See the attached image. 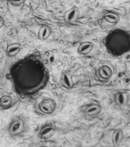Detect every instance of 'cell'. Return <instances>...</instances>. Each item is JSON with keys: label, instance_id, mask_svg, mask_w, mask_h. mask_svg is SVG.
<instances>
[{"label": "cell", "instance_id": "obj_4", "mask_svg": "<svg viewBox=\"0 0 130 147\" xmlns=\"http://www.w3.org/2000/svg\"><path fill=\"white\" fill-rule=\"evenodd\" d=\"M55 129L52 125H47L41 129L39 136L42 138L48 139L52 137L55 133Z\"/></svg>", "mask_w": 130, "mask_h": 147}, {"label": "cell", "instance_id": "obj_13", "mask_svg": "<svg viewBox=\"0 0 130 147\" xmlns=\"http://www.w3.org/2000/svg\"><path fill=\"white\" fill-rule=\"evenodd\" d=\"M21 50V47L19 44H15L11 45L8 48L7 54L10 56H14L16 55Z\"/></svg>", "mask_w": 130, "mask_h": 147}, {"label": "cell", "instance_id": "obj_7", "mask_svg": "<svg viewBox=\"0 0 130 147\" xmlns=\"http://www.w3.org/2000/svg\"><path fill=\"white\" fill-rule=\"evenodd\" d=\"M115 100L117 105L120 106H124L126 105L128 102V95L125 92L119 93L115 96Z\"/></svg>", "mask_w": 130, "mask_h": 147}, {"label": "cell", "instance_id": "obj_9", "mask_svg": "<svg viewBox=\"0 0 130 147\" xmlns=\"http://www.w3.org/2000/svg\"><path fill=\"white\" fill-rule=\"evenodd\" d=\"M51 33V30L48 26L44 25L41 27L39 32V38L42 41H45L48 38Z\"/></svg>", "mask_w": 130, "mask_h": 147}, {"label": "cell", "instance_id": "obj_10", "mask_svg": "<svg viewBox=\"0 0 130 147\" xmlns=\"http://www.w3.org/2000/svg\"><path fill=\"white\" fill-rule=\"evenodd\" d=\"M124 138V133L121 129L115 131L113 134L112 141L115 145H118L121 142Z\"/></svg>", "mask_w": 130, "mask_h": 147}, {"label": "cell", "instance_id": "obj_6", "mask_svg": "<svg viewBox=\"0 0 130 147\" xmlns=\"http://www.w3.org/2000/svg\"><path fill=\"white\" fill-rule=\"evenodd\" d=\"M93 47V44L92 42L88 41L82 42L79 45L77 52L81 55H87L92 51Z\"/></svg>", "mask_w": 130, "mask_h": 147}, {"label": "cell", "instance_id": "obj_8", "mask_svg": "<svg viewBox=\"0 0 130 147\" xmlns=\"http://www.w3.org/2000/svg\"><path fill=\"white\" fill-rule=\"evenodd\" d=\"M99 76L104 79H108L112 76V72L111 69L107 65H102L99 69Z\"/></svg>", "mask_w": 130, "mask_h": 147}, {"label": "cell", "instance_id": "obj_2", "mask_svg": "<svg viewBox=\"0 0 130 147\" xmlns=\"http://www.w3.org/2000/svg\"><path fill=\"white\" fill-rule=\"evenodd\" d=\"M56 103L54 100L51 98L44 99L41 101L38 105V108L43 113L50 114L55 110Z\"/></svg>", "mask_w": 130, "mask_h": 147}, {"label": "cell", "instance_id": "obj_3", "mask_svg": "<svg viewBox=\"0 0 130 147\" xmlns=\"http://www.w3.org/2000/svg\"><path fill=\"white\" fill-rule=\"evenodd\" d=\"M79 16V11L76 7H74L67 11L65 13L64 20L66 22L73 24L77 20Z\"/></svg>", "mask_w": 130, "mask_h": 147}, {"label": "cell", "instance_id": "obj_12", "mask_svg": "<svg viewBox=\"0 0 130 147\" xmlns=\"http://www.w3.org/2000/svg\"><path fill=\"white\" fill-rule=\"evenodd\" d=\"M105 20L107 22L113 24H117L120 21V18L118 15L113 13H108L104 16Z\"/></svg>", "mask_w": 130, "mask_h": 147}, {"label": "cell", "instance_id": "obj_15", "mask_svg": "<svg viewBox=\"0 0 130 147\" xmlns=\"http://www.w3.org/2000/svg\"><path fill=\"white\" fill-rule=\"evenodd\" d=\"M3 21H2L1 19H0V28H1V26L2 25H3Z\"/></svg>", "mask_w": 130, "mask_h": 147}, {"label": "cell", "instance_id": "obj_14", "mask_svg": "<svg viewBox=\"0 0 130 147\" xmlns=\"http://www.w3.org/2000/svg\"><path fill=\"white\" fill-rule=\"evenodd\" d=\"M12 98L8 95H4L0 98V105L3 108L9 107L12 103Z\"/></svg>", "mask_w": 130, "mask_h": 147}, {"label": "cell", "instance_id": "obj_5", "mask_svg": "<svg viewBox=\"0 0 130 147\" xmlns=\"http://www.w3.org/2000/svg\"><path fill=\"white\" fill-rule=\"evenodd\" d=\"M61 80L62 85L66 88H71L73 86L74 82L71 76L65 71L61 73Z\"/></svg>", "mask_w": 130, "mask_h": 147}, {"label": "cell", "instance_id": "obj_11", "mask_svg": "<svg viewBox=\"0 0 130 147\" xmlns=\"http://www.w3.org/2000/svg\"><path fill=\"white\" fill-rule=\"evenodd\" d=\"M101 111V108L98 105H94L89 107L85 110V113L88 115H95L100 113Z\"/></svg>", "mask_w": 130, "mask_h": 147}, {"label": "cell", "instance_id": "obj_1", "mask_svg": "<svg viewBox=\"0 0 130 147\" xmlns=\"http://www.w3.org/2000/svg\"><path fill=\"white\" fill-rule=\"evenodd\" d=\"M26 124L23 118L17 117L12 119L8 127L10 134L14 136L20 135L24 131Z\"/></svg>", "mask_w": 130, "mask_h": 147}]
</instances>
